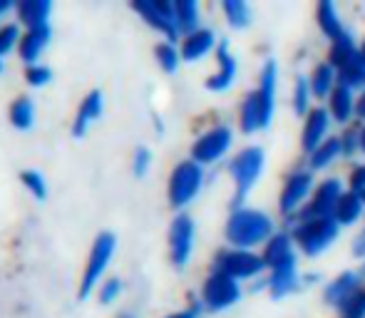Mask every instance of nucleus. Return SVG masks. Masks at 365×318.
<instances>
[{
  "instance_id": "obj_1",
  "label": "nucleus",
  "mask_w": 365,
  "mask_h": 318,
  "mask_svg": "<svg viewBox=\"0 0 365 318\" xmlns=\"http://www.w3.org/2000/svg\"><path fill=\"white\" fill-rule=\"evenodd\" d=\"M274 234V222L269 214L256 212V209H236L226 222V239L236 249H249V246L261 244L264 239H271Z\"/></svg>"
},
{
  "instance_id": "obj_2",
  "label": "nucleus",
  "mask_w": 365,
  "mask_h": 318,
  "mask_svg": "<svg viewBox=\"0 0 365 318\" xmlns=\"http://www.w3.org/2000/svg\"><path fill=\"white\" fill-rule=\"evenodd\" d=\"M117 251V237L112 232H100L90 246V254L85 261V271L80 279V299H90L97 291V286L105 281V271L110 269Z\"/></svg>"
},
{
  "instance_id": "obj_3",
  "label": "nucleus",
  "mask_w": 365,
  "mask_h": 318,
  "mask_svg": "<svg viewBox=\"0 0 365 318\" xmlns=\"http://www.w3.org/2000/svg\"><path fill=\"white\" fill-rule=\"evenodd\" d=\"M204 184V167L194 159H184L169 174V204L174 209H184L194 202Z\"/></svg>"
},
{
  "instance_id": "obj_4",
  "label": "nucleus",
  "mask_w": 365,
  "mask_h": 318,
  "mask_svg": "<svg viewBox=\"0 0 365 318\" xmlns=\"http://www.w3.org/2000/svg\"><path fill=\"white\" fill-rule=\"evenodd\" d=\"M264 159L266 157L261 147H246V150H241L234 162H231V177H234V184H236V199H234L236 204L244 202V197L256 184L261 169H264Z\"/></svg>"
},
{
  "instance_id": "obj_5",
  "label": "nucleus",
  "mask_w": 365,
  "mask_h": 318,
  "mask_svg": "<svg viewBox=\"0 0 365 318\" xmlns=\"http://www.w3.org/2000/svg\"><path fill=\"white\" fill-rule=\"evenodd\" d=\"M239 299H241V289L236 279H231L229 274L217 269L207 276V281L202 286V304L209 311H224L229 306H234Z\"/></svg>"
},
{
  "instance_id": "obj_6",
  "label": "nucleus",
  "mask_w": 365,
  "mask_h": 318,
  "mask_svg": "<svg viewBox=\"0 0 365 318\" xmlns=\"http://www.w3.org/2000/svg\"><path fill=\"white\" fill-rule=\"evenodd\" d=\"M338 234V222L333 217H313V219H303L301 227L296 232L298 244L303 246V251L311 256L326 251L333 244Z\"/></svg>"
},
{
  "instance_id": "obj_7",
  "label": "nucleus",
  "mask_w": 365,
  "mask_h": 318,
  "mask_svg": "<svg viewBox=\"0 0 365 318\" xmlns=\"http://www.w3.org/2000/svg\"><path fill=\"white\" fill-rule=\"evenodd\" d=\"M132 10L145 20L149 28L162 33L169 43L179 40L177 18H174V3H162V0H135Z\"/></svg>"
},
{
  "instance_id": "obj_8",
  "label": "nucleus",
  "mask_w": 365,
  "mask_h": 318,
  "mask_svg": "<svg viewBox=\"0 0 365 318\" xmlns=\"http://www.w3.org/2000/svg\"><path fill=\"white\" fill-rule=\"evenodd\" d=\"M194 237H197L194 219L189 214H177L174 222L169 224V259L177 269H184L192 259Z\"/></svg>"
},
{
  "instance_id": "obj_9",
  "label": "nucleus",
  "mask_w": 365,
  "mask_h": 318,
  "mask_svg": "<svg viewBox=\"0 0 365 318\" xmlns=\"http://www.w3.org/2000/svg\"><path fill=\"white\" fill-rule=\"evenodd\" d=\"M231 147V130L226 125L212 127L209 132H204L197 142L192 145V159L197 164H214L226 155V150Z\"/></svg>"
},
{
  "instance_id": "obj_10",
  "label": "nucleus",
  "mask_w": 365,
  "mask_h": 318,
  "mask_svg": "<svg viewBox=\"0 0 365 318\" xmlns=\"http://www.w3.org/2000/svg\"><path fill=\"white\" fill-rule=\"evenodd\" d=\"M264 259H259L256 254L246 249H234V251H224L217 256V271H224L231 279H251L264 269Z\"/></svg>"
},
{
  "instance_id": "obj_11",
  "label": "nucleus",
  "mask_w": 365,
  "mask_h": 318,
  "mask_svg": "<svg viewBox=\"0 0 365 318\" xmlns=\"http://www.w3.org/2000/svg\"><path fill=\"white\" fill-rule=\"evenodd\" d=\"M102 112H105V95H102V90H90L85 97H82L80 107H77V112H75L73 135L85 137L87 130L102 117Z\"/></svg>"
},
{
  "instance_id": "obj_12",
  "label": "nucleus",
  "mask_w": 365,
  "mask_h": 318,
  "mask_svg": "<svg viewBox=\"0 0 365 318\" xmlns=\"http://www.w3.org/2000/svg\"><path fill=\"white\" fill-rule=\"evenodd\" d=\"M50 40H53V28H50V25H45V28L25 30L23 40H20V45H18V55H20V60L25 63V68H28V65H38L40 63L43 53L48 50Z\"/></svg>"
},
{
  "instance_id": "obj_13",
  "label": "nucleus",
  "mask_w": 365,
  "mask_h": 318,
  "mask_svg": "<svg viewBox=\"0 0 365 318\" xmlns=\"http://www.w3.org/2000/svg\"><path fill=\"white\" fill-rule=\"evenodd\" d=\"M341 197H343L341 182H336V179H328V182H323L321 187H318L316 197H313L311 207H308L306 219L331 217V214H336V207H338V202H341Z\"/></svg>"
},
{
  "instance_id": "obj_14",
  "label": "nucleus",
  "mask_w": 365,
  "mask_h": 318,
  "mask_svg": "<svg viewBox=\"0 0 365 318\" xmlns=\"http://www.w3.org/2000/svg\"><path fill=\"white\" fill-rule=\"evenodd\" d=\"M276 78H279V68L274 60H269L261 73V87L256 92L259 97V112H261V127H269L271 117H274V95H276Z\"/></svg>"
},
{
  "instance_id": "obj_15",
  "label": "nucleus",
  "mask_w": 365,
  "mask_h": 318,
  "mask_svg": "<svg viewBox=\"0 0 365 318\" xmlns=\"http://www.w3.org/2000/svg\"><path fill=\"white\" fill-rule=\"evenodd\" d=\"M15 13H18V23L25 30L45 28V25H50L53 3H48V0H20L15 5Z\"/></svg>"
},
{
  "instance_id": "obj_16",
  "label": "nucleus",
  "mask_w": 365,
  "mask_h": 318,
  "mask_svg": "<svg viewBox=\"0 0 365 318\" xmlns=\"http://www.w3.org/2000/svg\"><path fill=\"white\" fill-rule=\"evenodd\" d=\"M313 187V177L308 172H296L293 177L286 182L284 192H281V212L293 214L298 207L303 204V199L308 197Z\"/></svg>"
},
{
  "instance_id": "obj_17",
  "label": "nucleus",
  "mask_w": 365,
  "mask_h": 318,
  "mask_svg": "<svg viewBox=\"0 0 365 318\" xmlns=\"http://www.w3.org/2000/svg\"><path fill=\"white\" fill-rule=\"evenodd\" d=\"M214 43H217V38H214V33L209 28H199L194 33L184 35L182 45H179L182 60L184 63H197V60H202L214 48Z\"/></svg>"
},
{
  "instance_id": "obj_18",
  "label": "nucleus",
  "mask_w": 365,
  "mask_h": 318,
  "mask_svg": "<svg viewBox=\"0 0 365 318\" xmlns=\"http://www.w3.org/2000/svg\"><path fill=\"white\" fill-rule=\"evenodd\" d=\"M217 63H219V70L217 75L207 80V90L212 92H224L226 87H231V82L236 78V60L234 55L229 53V43H221L219 50H217Z\"/></svg>"
},
{
  "instance_id": "obj_19",
  "label": "nucleus",
  "mask_w": 365,
  "mask_h": 318,
  "mask_svg": "<svg viewBox=\"0 0 365 318\" xmlns=\"http://www.w3.org/2000/svg\"><path fill=\"white\" fill-rule=\"evenodd\" d=\"M326 132H328V112L323 110V107H318V110H313L311 115H308L306 130H303V150L316 152L318 147L326 142L323 140Z\"/></svg>"
},
{
  "instance_id": "obj_20",
  "label": "nucleus",
  "mask_w": 365,
  "mask_h": 318,
  "mask_svg": "<svg viewBox=\"0 0 365 318\" xmlns=\"http://www.w3.org/2000/svg\"><path fill=\"white\" fill-rule=\"evenodd\" d=\"M298 284V274H296V256L286 259L279 269H274V276L269 281V289L274 294V299H284L286 294H291Z\"/></svg>"
},
{
  "instance_id": "obj_21",
  "label": "nucleus",
  "mask_w": 365,
  "mask_h": 318,
  "mask_svg": "<svg viewBox=\"0 0 365 318\" xmlns=\"http://www.w3.org/2000/svg\"><path fill=\"white\" fill-rule=\"evenodd\" d=\"M358 286H361V276L353 274V271H348V274L338 276V279L333 281V284L326 289V299H328V304H333V306H343L348 299H351L353 294H358Z\"/></svg>"
},
{
  "instance_id": "obj_22",
  "label": "nucleus",
  "mask_w": 365,
  "mask_h": 318,
  "mask_svg": "<svg viewBox=\"0 0 365 318\" xmlns=\"http://www.w3.org/2000/svg\"><path fill=\"white\" fill-rule=\"evenodd\" d=\"M8 120H10V125H13L15 130H20V132L33 130V125H35V105H33V100H30L28 95H20L18 100L10 102Z\"/></svg>"
},
{
  "instance_id": "obj_23",
  "label": "nucleus",
  "mask_w": 365,
  "mask_h": 318,
  "mask_svg": "<svg viewBox=\"0 0 365 318\" xmlns=\"http://www.w3.org/2000/svg\"><path fill=\"white\" fill-rule=\"evenodd\" d=\"M361 60V50L353 45L351 35L343 33L338 40H333V48H331V68H351L353 63Z\"/></svg>"
},
{
  "instance_id": "obj_24",
  "label": "nucleus",
  "mask_w": 365,
  "mask_h": 318,
  "mask_svg": "<svg viewBox=\"0 0 365 318\" xmlns=\"http://www.w3.org/2000/svg\"><path fill=\"white\" fill-rule=\"evenodd\" d=\"M174 18H177V28L182 38L199 30V3L197 0H177L174 3Z\"/></svg>"
},
{
  "instance_id": "obj_25",
  "label": "nucleus",
  "mask_w": 365,
  "mask_h": 318,
  "mask_svg": "<svg viewBox=\"0 0 365 318\" xmlns=\"http://www.w3.org/2000/svg\"><path fill=\"white\" fill-rule=\"evenodd\" d=\"M291 256H293L291 239L286 237V234H276V237L269 239V244H266V249H264V264L279 269V266L284 264L286 259H291Z\"/></svg>"
},
{
  "instance_id": "obj_26",
  "label": "nucleus",
  "mask_w": 365,
  "mask_h": 318,
  "mask_svg": "<svg viewBox=\"0 0 365 318\" xmlns=\"http://www.w3.org/2000/svg\"><path fill=\"white\" fill-rule=\"evenodd\" d=\"M363 212V197L356 192H348L341 197V202H338L336 207V222L338 224H353L358 217H361Z\"/></svg>"
},
{
  "instance_id": "obj_27",
  "label": "nucleus",
  "mask_w": 365,
  "mask_h": 318,
  "mask_svg": "<svg viewBox=\"0 0 365 318\" xmlns=\"http://www.w3.org/2000/svg\"><path fill=\"white\" fill-rule=\"evenodd\" d=\"M154 58H157L159 68L164 70V73L174 75L179 70V65H182V53H179V48L174 43H169V40H164V43H159L157 48H154Z\"/></svg>"
},
{
  "instance_id": "obj_28",
  "label": "nucleus",
  "mask_w": 365,
  "mask_h": 318,
  "mask_svg": "<svg viewBox=\"0 0 365 318\" xmlns=\"http://www.w3.org/2000/svg\"><path fill=\"white\" fill-rule=\"evenodd\" d=\"M331 112L338 122H348L353 115V95H351V87H343L338 85L331 95Z\"/></svg>"
},
{
  "instance_id": "obj_29",
  "label": "nucleus",
  "mask_w": 365,
  "mask_h": 318,
  "mask_svg": "<svg viewBox=\"0 0 365 318\" xmlns=\"http://www.w3.org/2000/svg\"><path fill=\"white\" fill-rule=\"evenodd\" d=\"M20 182L28 189V194L38 202H45L48 199V179L40 169H23L20 172Z\"/></svg>"
},
{
  "instance_id": "obj_30",
  "label": "nucleus",
  "mask_w": 365,
  "mask_h": 318,
  "mask_svg": "<svg viewBox=\"0 0 365 318\" xmlns=\"http://www.w3.org/2000/svg\"><path fill=\"white\" fill-rule=\"evenodd\" d=\"M318 25H321L323 33H326L328 38H333V40H338L343 35L338 13H336V8H333V3H328V0H323V3L318 5Z\"/></svg>"
},
{
  "instance_id": "obj_31",
  "label": "nucleus",
  "mask_w": 365,
  "mask_h": 318,
  "mask_svg": "<svg viewBox=\"0 0 365 318\" xmlns=\"http://www.w3.org/2000/svg\"><path fill=\"white\" fill-rule=\"evenodd\" d=\"M23 33L25 30L20 28V23L0 25V60H3L5 55L13 53V50H18L20 40H23Z\"/></svg>"
},
{
  "instance_id": "obj_32",
  "label": "nucleus",
  "mask_w": 365,
  "mask_h": 318,
  "mask_svg": "<svg viewBox=\"0 0 365 318\" xmlns=\"http://www.w3.org/2000/svg\"><path fill=\"white\" fill-rule=\"evenodd\" d=\"M261 127V112H259V97L256 92H251L244 100V107H241V130L244 132H254Z\"/></svg>"
},
{
  "instance_id": "obj_33",
  "label": "nucleus",
  "mask_w": 365,
  "mask_h": 318,
  "mask_svg": "<svg viewBox=\"0 0 365 318\" xmlns=\"http://www.w3.org/2000/svg\"><path fill=\"white\" fill-rule=\"evenodd\" d=\"M341 152H343V145H341V140H338V137H331V140H326L316 152H313V159H311L313 169L328 167V164H331L333 159L341 155Z\"/></svg>"
},
{
  "instance_id": "obj_34",
  "label": "nucleus",
  "mask_w": 365,
  "mask_h": 318,
  "mask_svg": "<svg viewBox=\"0 0 365 318\" xmlns=\"http://www.w3.org/2000/svg\"><path fill=\"white\" fill-rule=\"evenodd\" d=\"M333 80H336V73H333L331 65H318L316 73H313V80H311L313 95L316 97L333 95Z\"/></svg>"
},
{
  "instance_id": "obj_35",
  "label": "nucleus",
  "mask_w": 365,
  "mask_h": 318,
  "mask_svg": "<svg viewBox=\"0 0 365 318\" xmlns=\"http://www.w3.org/2000/svg\"><path fill=\"white\" fill-rule=\"evenodd\" d=\"M120 294H122V279L120 276H110V279H105L100 286H97V299H100L102 306L115 304V301L120 299Z\"/></svg>"
},
{
  "instance_id": "obj_36",
  "label": "nucleus",
  "mask_w": 365,
  "mask_h": 318,
  "mask_svg": "<svg viewBox=\"0 0 365 318\" xmlns=\"http://www.w3.org/2000/svg\"><path fill=\"white\" fill-rule=\"evenodd\" d=\"M224 13H226V20H229L234 28H244L249 23V5L241 3V0H226L224 3Z\"/></svg>"
},
{
  "instance_id": "obj_37",
  "label": "nucleus",
  "mask_w": 365,
  "mask_h": 318,
  "mask_svg": "<svg viewBox=\"0 0 365 318\" xmlns=\"http://www.w3.org/2000/svg\"><path fill=\"white\" fill-rule=\"evenodd\" d=\"M50 80H53V70L45 63L28 65V68H25V82H28L30 87H45Z\"/></svg>"
},
{
  "instance_id": "obj_38",
  "label": "nucleus",
  "mask_w": 365,
  "mask_h": 318,
  "mask_svg": "<svg viewBox=\"0 0 365 318\" xmlns=\"http://www.w3.org/2000/svg\"><path fill=\"white\" fill-rule=\"evenodd\" d=\"M149 167H152V152H149L147 147H137V150L132 152V174H135V177H145L149 172Z\"/></svg>"
},
{
  "instance_id": "obj_39",
  "label": "nucleus",
  "mask_w": 365,
  "mask_h": 318,
  "mask_svg": "<svg viewBox=\"0 0 365 318\" xmlns=\"http://www.w3.org/2000/svg\"><path fill=\"white\" fill-rule=\"evenodd\" d=\"M341 311L346 318H365V291L353 294L351 299L341 306Z\"/></svg>"
},
{
  "instance_id": "obj_40",
  "label": "nucleus",
  "mask_w": 365,
  "mask_h": 318,
  "mask_svg": "<svg viewBox=\"0 0 365 318\" xmlns=\"http://www.w3.org/2000/svg\"><path fill=\"white\" fill-rule=\"evenodd\" d=\"M293 107H296V115H303L308 110V80L298 78L296 92H293Z\"/></svg>"
},
{
  "instance_id": "obj_41",
  "label": "nucleus",
  "mask_w": 365,
  "mask_h": 318,
  "mask_svg": "<svg viewBox=\"0 0 365 318\" xmlns=\"http://www.w3.org/2000/svg\"><path fill=\"white\" fill-rule=\"evenodd\" d=\"M351 187H353V192H356V194H363L365 192V164H363V167H358L356 172H353Z\"/></svg>"
},
{
  "instance_id": "obj_42",
  "label": "nucleus",
  "mask_w": 365,
  "mask_h": 318,
  "mask_svg": "<svg viewBox=\"0 0 365 318\" xmlns=\"http://www.w3.org/2000/svg\"><path fill=\"white\" fill-rule=\"evenodd\" d=\"M341 145H343V152H346V155H351V152L356 150L358 145H361V135H353V132H351V135H348L346 140L341 142Z\"/></svg>"
},
{
  "instance_id": "obj_43",
  "label": "nucleus",
  "mask_w": 365,
  "mask_h": 318,
  "mask_svg": "<svg viewBox=\"0 0 365 318\" xmlns=\"http://www.w3.org/2000/svg\"><path fill=\"white\" fill-rule=\"evenodd\" d=\"M167 318H199V309L192 306V309H184V311H177V314L167 316Z\"/></svg>"
},
{
  "instance_id": "obj_44",
  "label": "nucleus",
  "mask_w": 365,
  "mask_h": 318,
  "mask_svg": "<svg viewBox=\"0 0 365 318\" xmlns=\"http://www.w3.org/2000/svg\"><path fill=\"white\" fill-rule=\"evenodd\" d=\"M15 5L10 3V0H0V15H5V13H10V10H13Z\"/></svg>"
},
{
  "instance_id": "obj_45",
  "label": "nucleus",
  "mask_w": 365,
  "mask_h": 318,
  "mask_svg": "<svg viewBox=\"0 0 365 318\" xmlns=\"http://www.w3.org/2000/svg\"><path fill=\"white\" fill-rule=\"evenodd\" d=\"M358 115H361L363 120H365V97H363L361 102H358Z\"/></svg>"
},
{
  "instance_id": "obj_46",
  "label": "nucleus",
  "mask_w": 365,
  "mask_h": 318,
  "mask_svg": "<svg viewBox=\"0 0 365 318\" xmlns=\"http://www.w3.org/2000/svg\"><path fill=\"white\" fill-rule=\"evenodd\" d=\"M361 147H363V150H365V130L361 132Z\"/></svg>"
},
{
  "instance_id": "obj_47",
  "label": "nucleus",
  "mask_w": 365,
  "mask_h": 318,
  "mask_svg": "<svg viewBox=\"0 0 365 318\" xmlns=\"http://www.w3.org/2000/svg\"><path fill=\"white\" fill-rule=\"evenodd\" d=\"M120 318H135V316H132V314H122Z\"/></svg>"
},
{
  "instance_id": "obj_48",
  "label": "nucleus",
  "mask_w": 365,
  "mask_h": 318,
  "mask_svg": "<svg viewBox=\"0 0 365 318\" xmlns=\"http://www.w3.org/2000/svg\"><path fill=\"white\" fill-rule=\"evenodd\" d=\"M361 55H363V63H365V45H363V50H361Z\"/></svg>"
},
{
  "instance_id": "obj_49",
  "label": "nucleus",
  "mask_w": 365,
  "mask_h": 318,
  "mask_svg": "<svg viewBox=\"0 0 365 318\" xmlns=\"http://www.w3.org/2000/svg\"><path fill=\"white\" fill-rule=\"evenodd\" d=\"M0 73H3V60H0Z\"/></svg>"
},
{
  "instance_id": "obj_50",
  "label": "nucleus",
  "mask_w": 365,
  "mask_h": 318,
  "mask_svg": "<svg viewBox=\"0 0 365 318\" xmlns=\"http://www.w3.org/2000/svg\"><path fill=\"white\" fill-rule=\"evenodd\" d=\"M361 197H363V202H365V192H363V194H361Z\"/></svg>"
},
{
  "instance_id": "obj_51",
  "label": "nucleus",
  "mask_w": 365,
  "mask_h": 318,
  "mask_svg": "<svg viewBox=\"0 0 365 318\" xmlns=\"http://www.w3.org/2000/svg\"><path fill=\"white\" fill-rule=\"evenodd\" d=\"M363 274H365V266H363Z\"/></svg>"
}]
</instances>
